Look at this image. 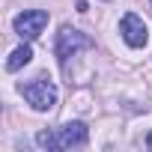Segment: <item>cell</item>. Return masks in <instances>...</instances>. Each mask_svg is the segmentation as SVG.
<instances>
[{"label": "cell", "mask_w": 152, "mask_h": 152, "mask_svg": "<svg viewBox=\"0 0 152 152\" xmlns=\"http://www.w3.org/2000/svg\"><path fill=\"white\" fill-rule=\"evenodd\" d=\"M119 36H122V42H125L128 48H143V45L149 42V30H146L143 18L134 15V12H125V15H122V21H119Z\"/></svg>", "instance_id": "obj_5"}, {"label": "cell", "mask_w": 152, "mask_h": 152, "mask_svg": "<svg viewBox=\"0 0 152 152\" xmlns=\"http://www.w3.org/2000/svg\"><path fill=\"white\" fill-rule=\"evenodd\" d=\"M146 149H152V131H149V137H146Z\"/></svg>", "instance_id": "obj_7"}, {"label": "cell", "mask_w": 152, "mask_h": 152, "mask_svg": "<svg viewBox=\"0 0 152 152\" xmlns=\"http://www.w3.org/2000/svg\"><path fill=\"white\" fill-rule=\"evenodd\" d=\"M87 125L84 122H66L60 128H48L36 134V143L42 149H75V146H84L87 143Z\"/></svg>", "instance_id": "obj_1"}, {"label": "cell", "mask_w": 152, "mask_h": 152, "mask_svg": "<svg viewBox=\"0 0 152 152\" xmlns=\"http://www.w3.org/2000/svg\"><path fill=\"white\" fill-rule=\"evenodd\" d=\"M87 48H93V39L90 36H84L81 30H75V27H60V33H57V42H54V54H57V60H60V66H66L78 51H87Z\"/></svg>", "instance_id": "obj_3"}, {"label": "cell", "mask_w": 152, "mask_h": 152, "mask_svg": "<svg viewBox=\"0 0 152 152\" xmlns=\"http://www.w3.org/2000/svg\"><path fill=\"white\" fill-rule=\"evenodd\" d=\"M12 27H15V33H18L24 42H30V39L42 36V30L48 27V12H45V9H30V12H21V15H15Z\"/></svg>", "instance_id": "obj_4"}, {"label": "cell", "mask_w": 152, "mask_h": 152, "mask_svg": "<svg viewBox=\"0 0 152 152\" xmlns=\"http://www.w3.org/2000/svg\"><path fill=\"white\" fill-rule=\"evenodd\" d=\"M21 96H24L27 104H30L33 110H39V113H45V110H51V107L57 104V87H54V81H48V78H33V81L21 84Z\"/></svg>", "instance_id": "obj_2"}, {"label": "cell", "mask_w": 152, "mask_h": 152, "mask_svg": "<svg viewBox=\"0 0 152 152\" xmlns=\"http://www.w3.org/2000/svg\"><path fill=\"white\" fill-rule=\"evenodd\" d=\"M30 60H33V48L24 42L21 48H15V51L9 54V60H6V72H18V69H24Z\"/></svg>", "instance_id": "obj_6"}]
</instances>
